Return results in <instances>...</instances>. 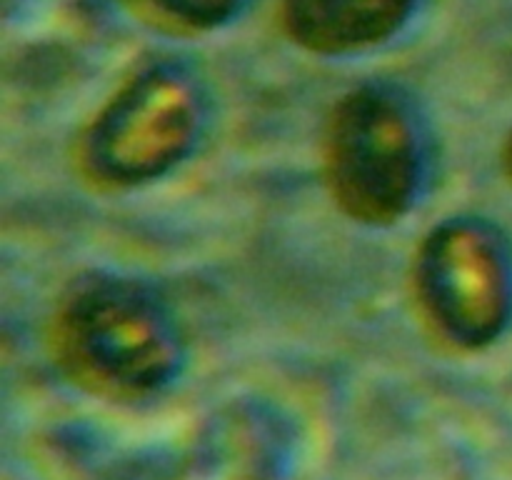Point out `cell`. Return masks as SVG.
I'll list each match as a JSON object with an SVG mask.
<instances>
[{"label": "cell", "mask_w": 512, "mask_h": 480, "mask_svg": "<svg viewBox=\"0 0 512 480\" xmlns=\"http://www.w3.org/2000/svg\"><path fill=\"white\" fill-rule=\"evenodd\" d=\"M418 178V140L405 110L380 90L345 95L325 130V180L340 210L358 223H395Z\"/></svg>", "instance_id": "obj_2"}, {"label": "cell", "mask_w": 512, "mask_h": 480, "mask_svg": "<svg viewBox=\"0 0 512 480\" xmlns=\"http://www.w3.org/2000/svg\"><path fill=\"white\" fill-rule=\"evenodd\" d=\"M168 23L190 30H208L225 23L238 8V0H140Z\"/></svg>", "instance_id": "obj_6"}, {"label": "cell", "mask_w": 512, "mask_h": 480, "mask_svg": "<svg viewBox=\"0 0 512 480\" xmlns=\"http://www.w3.org/2000/svg\"><path fill=\"white\" fill-rule=\"evenodd\" d=\"M195 133L193 85L175 70L155 68L105 105L85 140V158L105 183H145L168 173L188 153Z\"/></svg>", "instance_id": "obj_3"}, {"label": "cell", "mask_w": 512, "mask_h": 480, "mask_svg": "<svg viewBox=\"0 0 512 480\" xmlns=\"http://www.w3.org/2000/svg\"><path fill=\"white\" fill-rule=\"evenodd\" d=\"M415 0H283L290 38L323 55H348L393 38Z\"/></svg>", "instance_id": "obj_5"}, {"label": "cell", "mask_w": 512, "mask_h": 480, "mask_svg": "<svg viewBox=\"0 0 512 480\" xmlns=\"http://www.w3.org/2000/svg\"><path fill=\"white\" fill-rule=\"evenodd\" d=\"M418 295L440 333L463 348H483L510 318L512 280L498 240L465 220L445 223L423 243Z\"/></svg>", "instance_id": "obj_4"}, {"label": "cell", "mask_w": 512, "mask_h": 480, "mask_svg": "<svg viewBox=\"0 0 512 480\" xmlns=\"http://www.w3.org/2000/svg\"><path fill=\"white\" fill-rule=\"evenodd\" d=\"M505 168H508V175H510V180H512V135H510V140H508V148H505Z\"/></svg>", "instance_id": "obj_7"}, {"label": "cell", "mask_w": 512, "mask_h": 480, "mask_svg": "<svg viewBox=\"0 0 512 480\" xmlns=\"http://www.w3.org/2000/svg\"><path fill=\"white\" fill-rule=\"evenodd\" d=\"M65 370L108 398H143L178 365L173 323L135 285L100 280L65 300L55 330Z\"/></svg>", "instance_id": "obj_1"}]
</instances>
